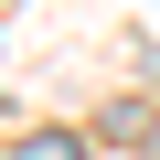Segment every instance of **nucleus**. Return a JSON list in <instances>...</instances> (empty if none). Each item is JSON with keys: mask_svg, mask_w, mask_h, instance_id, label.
Returning a JSON list of instances; mask_svg holds the SVG:
<instances>
[{"mask_svg": "<svg viewBox=\"0 0 160 160\" xmlns=\"http://www.w3.org/2000/svg\"><path fill=\"white\" fill-rule=\"evenodd\" d=\"M22 160H86V149H75L64 128H43V139H22Z\"/></svg>", "mask_w": 160, "mask_h": 160, "instance_id": "nucleus-1", "label": "nucleus"}]
</instances>
